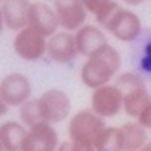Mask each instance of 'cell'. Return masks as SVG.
<instances>
[{
	"mask_svg": "<svg viewBox=\"0 0 151 151\" xmlns=\"http://www.w3.org/2000/svg\"><path fill=\"white\" fill-rule=\"evenodd\" d=\"M104 127H106V121L103 118L95 115L91 109H83L71 116L67 133L70 141L89 144L94 147V142L97 141L98 134L104 130Z\"/></svg>",
	"mask_w": 151,
	"mask_h": 151,
	"instance_id": "3",
	"label": "cell"
},
{
	"mask_svg": "<svg viewBox=\"0 0 151 151\" xmlns=\"http://www.w3.org/2000/svg\"><path fill=\"white\" fill-rule=\"evenodd\" d=\"M0 95L8 107H20L32 98V83L23 73H9L0 82Z\"/></svg>",
	"mask_w": 151,
	"mask_h": 151,
	"instance_id": "6",
	"label": "cell"
},
{
	"mask_svg": "<svg viewBox=\"0 0 151 151\" xmlns=\"http://www.w3.org/2000/svg\"><path fill=\"white\" fill-rule=\"evenodd\" d=\"M27 129L20 121H5L0 124V145L3 151H20Z\"/></svg>",
	"mask_w": 151,
	"mask_h": 151,
	"instance_id": "16",
	"label": "cell"
},
{
	"mask_svg": "<svg viewBox=\"0 0 151 151\" xmlns=\"http://www.w3.org/2000/svg\"><path fill=\"white\" fill-rule=\"evenodd\" d=\"M8 110H9V107L6 106V103L3 101V98H2V95H0V116H5L8 113Z\"/></svg>",
	"mask_w": 151,
	"mask_h": 151,
	"instance_id": "22",
	"label": "cell"
},
{
	"mask_svg": "<svg viewBox=\"0 0 151 151\" xmlns=\"http://www.w3.org/2000/svg\"><path fill=\"white\" fill-rule=\"evenodd\" d=\"M104 29L110 32L116 40L122 42H132L136 38H139L142 32V23L137 14H134L130 9H124L121 6L109 20Z\"/></svg>",
	"mask_w": 151,
	"mask_h": 151,
	"instance_id": "8",
	"label": "cell"
},
{
	"mask_svg": "<svg viewBox=\"0 0 151 151\" xmlns=\"http://www.w3.org/2000/svg\"><path fill=\"white\" fill-rule=\"evenodd\" d=\"M36 103L42 122L52 125L65 121L70 116V112L73 107L70 95L65 91L58 89V88L44 91L36 98Z\"/></svg>",
	"mask_w": 151,
	"mask_h": 151,
	"instance_id": "4",
	"label": "cell"
},
{
	"mask_svg": "<svg viewBox=\"0 0 151 151\" xmlns=\"http://www.w3.org/2000/svg\"><path fill=\"white\" fill-rule=\"evenodd\" d=\"M119 129L121 151H141L148 142V133L136 121L124 122Z\"/></svg>",
	"mask_w": 151,
	"mask_h": 151,
	"instance_id": "15",
	"label": "cell"
},
{
	"mask_svg": "<svg viewBox=\"0 0 151 151\" xmlns=\"http://www.w3.org/2000/svg\"><path fill=\"white\" fill-rule=\"evenodd\" d=\"M0 151H3V148H2V145H0Z\"/></svg>",
	"mask_w": 151,
	"mask_h": 151,
	"instance_id": "26",
	"label": "cell"
},
{
	"mask_svg": "<svg viewBox=\"0 0 151 151\" xmlns=\"http://www.w3.org/2000/svg\"><path fill=\"white\" fill-rule=\"evenodd\" d=\"M27 26L40 32L47 40L58 32L59 21L53 6L44 2H32L27 12Z\"/></svg>",
	"mask_w": 151,
	"mask_h": 151,
	"instance_id": "10",
	"label": "cell"
},
{
	"mask_svg": "<svg viewBox=\"0 0 151 151\" xmlns=\"http://www.w3.org/2000/svg\"><path fill=\"white\" fill-rule=\"evenodd\" d=\"M18 115H20V122L24 125L26 129H30L33 125L42 122L41 115H40V109H38L36 98H30L26 103H23L18 107Z\"/></svg>",
	"mask_w": 151,
	"mask_h": 151,
	"instance_id": "18",
	"label": "cell"
},
{
	"mask_svg": "<svg viewBox=\"0 0 151 151\" xmlns=\"http://www.w3.org/2000/svg\"><path fill=\"white\" fill-rule=\"evenodd\" d=\"M150 130H151V129H150Z\"/></svg>",
	"mask_w": 151,
	"mask_h": 151,
	"instance_id": "28",
	"label": "cell"
},
{
	"mask_svg": "<svg viewBox=\"0 0 151 151\" xmlns=\"http://www.w3.org/2000/svg\"><path fill=\"white\" fill-rule=\"evenodd\" d=\"M30 3V0H5V2H2L0 9H2L5 27L14 32H18L23 27H26Z\"/></svg>",
	"mask_w": 151,
	"mask_h": 151,
	"instance_id": "14",
	"label": "cell"
},
{
	"mask_svg": "<svg viewBox=\"0 0 151 151\" xmlns=\"http://www.w3.org/2000/svg\"><path fill=\"white\" fill-rule=\"evenodd\" d=\"M91 110L100 118H115L122 110V97L115 85H103L92 89Z\"/></svg>",
	"mask_w": 151,
	"mask_h": 151,
	"instance_id": "7",
	"label": "cell"
},
{
	"mask_svg": "<svg viewBox=\"0 0 151 151\" xmlns=\"http://www.w3.org/2000/svg\"><path fill=\"white\" fill-rule=\"evenodd\" d=\"M113 0H82V3L86 9V12L92 14L94 17H97L106 6H109Z\"/></svg>",
	"mask_w": 151,
	"mask_h": 151,
	"instance_id": "19",
	"label": "cell"
},
{
	"mask_svg": "<svg viewBox=\"0 0 151 151\" xmlns=\"http://www.w3.org/2000/svg\"><path fill=\"white\" fill-rule=\"evenodd\" d=\"M56 151H95V148L89 144H80V142H73L65 141L60 142Z\"/></svg>",
	"mask_w": 151,
	"mask_h": 151,
	"instance_id": "20",
	"label": "cell"
},
{
	"mask_svg": "<svg viewBox=\"0 0 151 151\" xmlns=\"http://www.w3.org/2000/svg\"><path fill=\"white\" fill-rule=\"evenodd\" d=\"M3 27H5V23H3V15H2V9H0V33H2Z\"/></svg>",
	"mask_w": 151,
	"mask_h": 151,
	"instance_id": "24",
	"label": "cell"
},
{
	"mask_svg": "<svg viewBox=\"0 0 151 151\" xmlns=\"http://www.w3.org/2000/svg\"><path fill=\"white\" fill-rule=\"evenodd\" d=\"M2 2H5V0H0V3H2Z\"/></svg>",
	"mask_w": 151,
	"mask_h": 151,
	"instance_id": "27",
	"label": "cell"
},
{
	"mask_svg": "<svg viewBox=\"0 0 151 151\" xmlns=\"http://www.w3.org/2000/svg\"><path fill=\"white\" fill-rule=\"evenodd\" d=\"M136 122L139 124L141 127H144L145 130L151 129V103L141 110V113L136 116Z\"/></svg>",
	"mask_w": 151,
	"mask_h": 151,
	"instance_id": "21",
	"label": "cell"
},
{
	"mask_svg": "<svg viewBox=\"0 0 151 151\" xmlns=\"http://www.w3.org/2000/svg\"><path fill=\"white\" fill-rule=\"evenodd\" d=\"M115 85L122 97V110L130 118H136L144 107L151 103V94L144 79L137 73H121L116 76Z\"/></svg>",
	"mask_w": 151,
	"mask_h": 151,
	"instance_id": "2",
	"label": "cell"
},
{
	"mask_svg": "<svg viewBox=\"0 0 151 151\" xmlns=\"http://www.w3.org/2000/svg\"><path fill=\"white\" fill-rule=\"evenodd\" d=\"M14 50L20 59L26 62H36L45 56L47 52V38L40 32L26 26L15 33Z\"/></svg>",
	"mask_w": 151,
	"mask_h": 151,
	"instance_id": "5",
	"label": "cell"
},
{
	"mask_svg": "<svg viewBox=\"0 0 151 151\" xmlns=\"http://www.w3.org/2000/svg\"><path fill=\"white\" fill-rule=\"evenodd\" d=\"M59 144L58 130L52 124L40 122L27 129L20 151H56Z\"/></svg>",
	"mask_w": 151,
	"mask_h": 151,
	"instance_id": "9",
	"label": "cell"
},
{
	"mask_svg": "<svg viewBox=\"0 0 151 151\" xmlns=\"http://www.w3.org/2000/svg\"><path fill=\"white\" fill-rule=\"evenodd\" d=\"M53 9L59 21V26L67 32L79 30L85 21L88 12L82 0H53Z\"/></svg>",
	"mask_w": 151,
	"mask_h": 151,
	"instance_id": "11",
	"label": "cell"
},
{
	"mask_svg": "<svg viewBox=\"0 0 151 151\" xmlns=\"http://www.w3.org/2000/svg\"><path fill=\"white\" fill-rule=\"evenodd\" d=\"M121 68V55L110 44L100 47L88 56L80 70V80L86 88H100L107 85Z\"/></svg>",
	"mask_w": 151,
	"mask_h": 151,
	"instance_id": "1",
	"label": "cell"
},
{
	"mask_svg": "<svg viewBox=\"0 0 151 151\" xmlns=\"http://www.w3.org/2000/svg\"><path fill=\"white\" fill-rule=\"evenodd\" d=\"M141 151H151V141H148L144 147H142V150Z\"/></svg>",
	"mask_w": 151,
	"mask_h": 151,
	"instance_id": "25",
	"label": "cell"
},
{
	"mask_svg": "<svg viewBox=\"0 0 151 151\" xmlns=\"http://www.w3.org/2000/svg\"><path fill=\"white\" fill-rule=\"evenodd\" d=\"M95 151H121V137L118 127L106 125L94 142Z\"/></svg>",
	"mask_w": 151,
	"mask_h": 151,
	"instance_id": "17",
	"label": "cell"
},
{
	"mask_svg": "<svg viewBox=\"0 0 151 151\" xmlns=\"http://www.w3.org/2000/svg\"><path fill=\"white\" fill-rule=\"evenodd\" d=\"M74 41L77 47V53L85 58L91 56L100 47L109 44L104 32L95 24H83L79 30H76Z\"/></svg>",
	"mask_w": 151,
	"mask_h": 151,
	"instance_id": "13",
	"label": "cell"
},
{
	"mask_svg": "<svg viewBox=\"0 0 151 151\" xmlns=\"http://www.w3.org/2000/svg\"><path fill=\"white\" fill-rule=\"evenodd\" d=\"M122 2L125 5H129V6H139L142 5L144 2H147V0H122Z\"/></svg>",
	"mask_w": 151,
	"mask_h": 151,
	"instance_id": "23",
	"label": "cell"
},
{
	"mask_svg": "<svg viewBox=\"0 0 151 151\" xmlns=\"http://www.w3.org/2000/svg\"><path fill=\"white\" fill-rule=\"evenodd\" d=\"M47 56L52 59L55 64L65 65L73 62L77 58V47L74 41V33L60 30L52 35L47 40Z\"/></svg>",
	"mask_w": 151,
	"mask_h": 151,
	"instance_id": "12",
	"label": "cell"
}]
</instances>
